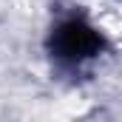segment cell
<instances>
[{
    "label": "cell",
    "instance_id": "1",
    "mask_svg": "<svg viewBox=\"0 0 122 122\" xmlns=\"http://www.w3.org/2000/svg\"><path fill=\"white\" fill-rule=\"evenodd\" d=\"M99 43L102 40L97 37V31L80 20H68L57 31V51H60V57H68V60H82V57L94 54L99 48Z\"/></svg>",
    "mask_w": 122,
    "mask_h": 122
}]
</instances>
